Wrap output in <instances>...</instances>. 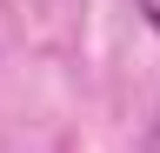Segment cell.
Listing matches in <instances>:
<instances>
[{
  "label": "cell",
  "instance_id": "6da1fadb",
  "mask_svg": "<svg viewBox=\"0 0 160 153\" xmlns=\"http://www.w3.org/2000/svg\"><path fill=\"white\" fill-rule=\"evenodd\" d=\"M140 13L153 20V33H160V0H140Z\"/></svg>",
  "mask_w": 160,
  "mask_h": 153
}]
</instances>
